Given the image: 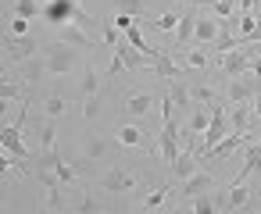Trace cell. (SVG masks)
<instances>
[{
    "label": "cell",
    "mask_w": 261,
    "mask_h": 214,
    "mask_svg": "<svg viewBox=\"0 0 261 214\" xmlns=\"http://www.w3.org/2000/svg\"><path fill=\"white\" fill-rule=\"evenodd\" d=\"M40 18L47 25H54V29H61V25H86L90 22V15L75 4V0H47Z\"/></svg>",
    "instance_id": "6da1fadb"
},
{
    "label": "cell",
    "mask_w": 261,
    "mask_h": 214,
    "mask_svg": "<svg viewBox=\"0 0 261 214\" xmlns=\"http://www.w3.org/2000/svg\"><path fill=\"white\" fill-rule=\"evenodd\" d=\"M229 104H211V121H207V129H204V139H200V146H197V157H207L225 136H229V111H225Z\"/></svg>",
    "instance_id": "7a4b0ae2"
},
{
    "label": "cell",
    "mask_w": 261,
    "mask_h": 214,
    "mask_svg": "<svg viewBox=\"0 0 261 214\" xmlns=\"http://www.w3.org/2000/svg\"><path fill=\"white\" fill-rule=\"evenodd\" d=\"M43 61H47V75H68L79 65V50H72L68 43H50L43 47Z\"/></svg>",
    "instance_id": "3957f363"
},
{
    "label": "cell",
    "mask_w": 261,
    "mask_h": 214,
    "mask_svg": "<svg viewBox=\"0 0 261 214\" xmlns=\"http://www.w3.org/2000/svg\"><path fill=\"white\" fill-rule=\"evenodd\" d=\"M254 54H257V50H250V47H236V50L222 54V72H225L229 79H240V75H247V72H250V61H254Z\"/></svg>",
    "instance_id": "277c9868"
},
{
    "label": "cell",
    "mask_w": 261,
    "mask_h": 214,
    "mask_svg": "<svg viewBox=\"0 0 261 214\" xmlns=\"http://www.w3.org/2000/svg\"><path fill=\"white\" fill-rule=\"evenodd\" d=\"M257 93H261V79H254V75L247 72V75H240V79L229 82V93H225V97H229V104H250Z\"/></svg>",
    "instance_id": "5b68a950"
},
{
    "label": "cell",
    "mask_w": 261,
    "mask_h": 214,
    "mask_svg": "<svg viewBox=\"0 0 261 214\" xmlns=\"http://www.w3.org/2000/svg\"><path fill=\"white\" fill-rule=\"evenodd\" d=\"M247 203H250V189H247L243 182H229L225 193H215L218 214H222V210H240V207H247Z\"/></svg>",
    "instance_id": "8992f818"
},
{
    "label": "cell",
    "mask_w": 261,
    "mask_h": 214,
    "mask_svg": "<svg viewBox=\"0 0 261 214\" xmlns=\"http://www.w3.org/2000/svg\"><path fill=\"white\" fill-rule=\"evenodd\" d=\"M100 186H104V193H125V189L136 186V175H133L125 164H115V168H108V171L100 175Z\"/></svg>",
    "instance_id": "52a82bcc"
},
{
    "label": "cell",
    "mask_w": 261,
    "mask_h": 214,
    "mask_svg": "<svg viewBox=\"0 0 261 214\" xmlns=\"http://www.w3.org/2000/svg\"><path fill=\"white\" fill-rule=\"evenodd\" d=\"M4 50L11 54V61H33L40 54L36 36H4Z\"/></svg>",
    "instance_id": "ba28073f"
},
{
    "label": "cell",
    "mask_w": 261,
    "mask_h": 214,
    "mask_svg": "<svg viewBox=\"0 0 261 214\" xmlns=\"http://www.w3.org/2000/svg\"><path fill=\"white\" fill-rule=\"evenodd\" d=\"M161 157H165V164H172L175 157H179V125H175V118H165L161 121Z\"/></svg>",
    "instance_id": "9c48e42d"
},
{
    "label": "cell",
    "mask_w": 261,
    "mask_h": 214,
    "mask_svg": "<svg viewBox=\"0 0 261 214\" xmlns=\"http://www.w3.org/2000/svg\"><path fill=\"white\" fill-rule=\"evenodd\" d=\"M150 65H154V75H158V79H168V82H172V79H182V68L172 61L168 50H154Z\"/></svg>",
    "instance_id": "30bf717a"
},
{
    "label": "cell",
    "mask_w": 261,
    "mask_h": 214,
    "mask_svg": "<svg viewBox=\"0 0 261 214\" xmlns=\"http://www.w3.org/2000/svg\"><path fill=\"white\" fill-rule=\"evenodd\" d=\"M168 168H172V178H175V182H186V178L197 171V164H193V150H190V146H182V150H179V157H175Z\"/></svg>",
    "instance_id": "8fae6325"
},
{
    "label": "cell",
    "mask_w": 261,
    "mask_h": 214,
    "mask_svg": "<svg viewBox=\"0 0 261 214\" xmlns=\"http://www.w3.org/2000/svg\"><path fill=\"white\" fill-rule=\"evenodd\" d=\"M150 107H154V97H150V93H133V97L125 100V114H129L133 121L147 118V114H150Z\"/></svg>",
    "instance_id": "7c38bea8"
},
{
    "label": "cell",
    "mask_w": 261,
    "mask_h": 214,
    "mask_svg": "<svg viewBox=\"0 0 261 214\" xmlns=\"http://www.w3.org/2000/svg\"><path fill=\"white\" fill-rule=\"evenodd\" d=\"M254 171H261V139L247 143V161H243V168L236 171V178H232V182H243V178H247V175H254Z\"/></svg>",
    "instance_id": "4fadbf2b"
},
{
    "label": "cell",
    "mask_w": 261,
    "mask_h": 214,
    "mask_svg": "<svg viewBox=\"0 0 261 214\" xmlns=\"http://www.w3.org/2000/svg\"><path fill=\"white\" fill-rule=\"evenodd\" d=\"M193 29H197V8L179 15V25H175V47H186L193 43Z\"/></svg>",
    "instance_id": "5bb4252c"
},
{
    "label": "cell",
    "mask_w": 261,
    "mask_h": 214,
    "mask_svg": "<svg viewBox=\"0 0 261 214\" xmlns=\"http://www.w3.org/2000/svg\"><path fill=\"white\" fill-rule=\"evenodd\" d=\"M115 61H118V65H122L125 72H133V68H140V65H147V57H143L140 50H133V47H129L125 40H122V43L115 47Z\"/></svg>",
    "instance_id": "9a60e30c"
},
{
    "label": "cell",
    "mask_w": 261,
    "mask_h": 214,
    "mask_svg": "<svg viewBox=\"0 0 261 214\" xmlns=\"http://www.w3.org/2000/svg\"><path fill=\"white\" fill-rule=\"evenodd\" d=\"M250 121H254L250 104H229V125H232V132H250Z\"/></svg>",
    "instance_id": "2e32d148"
},
{
    "label": "cell",
    "mask_w": 261,
    "mask_h": 214,
    "mask_svg": "<svg viewBox=\"0 0 261 214\" xmlns=\"http://www.w3.org/2000/svg\"><path fill=\"white\" fill-rule=\"evenodd\" d=\"M215 40H218V22H215V18H207V11H204V18H197L193 43H215Z\"/></svg>",
    "instance_id": "e0dca14e"
},
{
    "label": "cell",
    "mask_w": 261,
    "mask_h": 214,
    "mask_svg": "<svg viewBox=\"0 0 261 214\" xmlns=\"http://www.w3.org/2000/svg\"><path fill=\"white\" fill-rule=\"evenodd\" d=\"M58 43H68V47H93L90 36H86L79 25H61V29H58Z\"/></svg>",
    "instance_id": "ac0fdd59"
},
{
    "label": "cell",
    "mask_w": 261,
    "mask_h": 214,
    "mask_svg": "<svg viewBox=\"0 0 261 214\" xmlns=\"http://www.w3.org/2000/svg\"><path fill=\"white\" fill-rule=\"evenodd\" d=\"M43 75H47V61H43V50H40L33 61H25V75H22V82H25V86H36V82H43Z\"/></svg>",
    "instance_id": "d6986e66"
},
{
    "label": "cell",
    "mask_w": 261,
    "mask_h": 214,
    "mask_svg": "<svg viewBox=\"0 0 261 214\" xmlns=\"http://www.w3.org/2000/svg\"><path fill=\"white\" fill-rule=\"evenodd\" d=\"M207 189H211V175H207V171H193V175L182 182V196H190V200H193L197 193H207Z\"/></svg>",
    "instance_id": "ffe728a7"
},
{
    "label": "cell",
    "mask_w": 261,
    "mask_h": 214,
    "mask_svg": "<svg viewBox=\"0 0 261 214\" xmlns=\"http://www.w3.org/2000/svg\"><path fill=\"white\" fill-rule=\"evenodd\" d=\"M207 121H211V107H207V104H200V107H193V111H190V121H186L182 129H190L193 136H200V132L207 129Z\"/></svg>",
    "instance_id": "44dd1931"
},
{
    "label": "cell",
    "mask_w": 261,
    "mask_h": 214,
    "mask_svg": "<svg viewBox=\"0 0 261 214\" xmlns=\"http://www.w3.org/2000/svg\"><path fill=\"white\" fill-rule=\"evenodd\" d=\"M65 107H68V100H65L61 93H50V97L43 100V111H47V118H50V121L65 118Z\"/></svg>",
    "instance_id": "7402d4cb"
},
{
    "label": "cell",
    "mask_w": 261,
    "mask_h": 214,
    "mask_svg": "<svg viewBox=\"0 0 261 214\" xmlns=\"http://www.w3.org/2000/svg\"><path fill=\"white\" fill-rule=\"evenodd\" d=\"M118 143H122V146H147V136H143L136 125H122V129H118Z\"/></svg>",
    "instance_id": "603a6c76"
},
{
    "label": "cell",
    "mask_w": 261,
    "mask_h": 214,
    "mask_svg": "<svg viewBox=\"0 0 261 214\" xmlns=\"http://www.w3.org/2000/svg\"><path fill=\"white\" fill-rule=\"evenodd\" d=\"M204 11H211L218 18H236L240 15L236 11V0H211V4H204Z\"/></svg>",
    "instance_id": "cb8c5ba5"
},
{
    "label": "cell",
    "mask_w": 261,
    "mask_h": 214,
    "mask_svg": "<svg viewBox=\"0 0 261 214\" xmlns=\"http://www.w3.org/2000/svg\"><path fill=\"white\" fill-rule=\"evenodd\" d=\"M115 11H118V15H125V18H140V15L147 11V0H118Z\"/></svg>",
    "instance_id": "d4e9b609"
},
{
    "label": "cell",
    "mask_w": 261,
    "mask_h": 214,
    "mask_svg": "<svg viewBox=\"0 0 261 214\" xmlns=\"http://www.w3.org/2000/svg\"><path fill=\"white\" fill-rule=\"evenodd\" d=\"M47 210H50V214H61V210H65V193H61V182L47 186Z\"/></svg>",
    "instance_id": "484cf974"
},
{
    "label": "cell",
    "mask_w": 261,
    "mask_h": 214,
    "mask_svg": "<svg viewBox=\"0 0 261 214\" xmlns=\"http://www.w3.org/2000/svg\"><path fill=\"white\" fill-rule=\"evenodd\" d=\"M75 214H104V203H100L97 196H90V193H83V196L75 200Z\"/></svg>",
    "instance_id": "4316f807"
},
{
    "label": "cell",
    "mask_w": 261,
    "mask_h": 214,
    "mask_svg": "<svg viewBox=\"0 0 261 214\" xmlns=\"http://www.w3.org/2000/svg\"><path fill=\"white\" fill-rule=\"evenodd\" d=\"M193 214H218V207H215V193H211V189L193 196Z\"/></svg>",
    "instance_id": "83f0119b"
},
{
    "label": "cell",
    "mask_w": 261,
    "mask_h": 214,
    "mask_svg": "<svg viewBox=\"0 0 261 214\" xmlns=\"http://www.w3.org/2000/svg\"><path fill=\"white\" fill-rule=\"evenodd\" d=\"M108 154V139L104 136H90L86 139V161H100Z\"/></svg>",
    "instance_id": "f1b7e54d"
},
{
    "label": "cell",
    "mask_w": 261,
    "mask_h": 214,
    "mask_svg": "<svg viewBox=\"0 0 261 214\" xmlns=\"http://www.w3.org/2000/svg\"><path fill=\"white\" fill-rule=\"evenodd\" d=\"M40 4H36V0H15V15L18 18H25V22H33V18H40Z\"/></svg>",
    "instance_id": "f546056e"
},
{
    "label": "cell",
    "mask_w": 261,
    "mask_h": 214,
    "mask_svg": "<svg viewBox=\"0 0 261 214\" xmlns=\"http://www.w3.org/2000/svg\"><path fill=\"white\" fill-rule=\"evenodd\" d=\"M168 97H172V104H175V111H179V107H190V100H193V97H190V89L182 86V79H175V86L168 89Z\"/></svg>",
    "instance_id": "4dcf8cb0"
},
{
    "label": "cell",
    "mask_w": 261,
    "mask_h": 214,
    "mask_svg": "<svg viewBox=\"0 0 261 214\" xmlns=\"http://www.w3.org/2000/svg\"><path fill=\"white\" fill-rule=\"evenodd\" d=\"M40 143H43V150H54L58 146V132H54V121L50 118L40 121Z\"/></svg>",
    "instance_id": "1f68e13d"
},
{
    "label": "cell",
    "mask_w": 261,
    "mask_h": 214,
    "mask_svg": "<svg viewBox=\"0 0 261 214\" xmlns=\"http://www.w3.org/2000/svg\"><path fill=\"white\" fill-rule=\"evenodd\" d=\"M100 36H104V47H111V50L122 43V36H118V25H115V22H100Z\"/></svg>",
    "instance_id": "d6a6232c"
},
{
    "label": "cell",
    "mask_w": 261,
    "mask_h": 214,
    "mask_svg": "<svg viewBox=\"0 0 261 214\" xmlns=\"http://www.w3.org/2000/svg\"><path fill=\"white\" fill-rule=\"evenodd\" d=\"M100 79H104V75H97V72L90 68L86 79H83V97H97V93H100Z\"/></svg>",
    "instance_id": "836d02e7"
},
{
    "label": "cell",
    "mask_w": 261,
    "mask_h": 214,
    "mask_svg": "<svg viewBox=\"0 0 261 214\" xmlns=\"http://www.w3.org/2000/svg\"><path fill=\"white\" fill-rule=\"evenodd\" d=\"M150 25H154V29H161V33H175V25H179V15H158Z\"/></svg>",
    "instance_id": "e575fe53"
},
{
    "label": "cell",
    "mask_w": 261,
    "mask_h": 214,
    "mask_svg": "<svg viewBox=\"0 0 261 214\" xmlns=\"http://www.w3.org/2000/svg\"><path fill=\"white\" fill-rule=\"evenodd\" d=\"M211 61V50H190L186 54V68H204Z\"/></svg>",
    "instance_id": "d590c367"
},
{
    "label": "cell",
    "mask_w": 261,
    "mask_h": 214,
    "mask_svg": "<svg viewBox=\"0 0 261 214\" xmlns=\"http://www.w3.org/2000/svg\"><path fill=\"white\" fill-rule=\"evenodd\" d=\"M8 36H33V33H29V22L15 15V18H11V25H8Z\"/></svg>",
    "instance_id": "8d00e7d4"
},
{
    "label": "cell",
    "mask_w": 261,
    "mask_h": 214,
    "mask_svg": "<svg viewBox=\"0 0 261 214\" xmlns=\"http://www.w3.org/2000/svg\"><path fill=\"white\" fill-rule=\"evenodd\" d=\"M190 97H193L197 104H207V107L215 104V89H207V86H197V89H190Z\"/></svg>",
    "instance_id": "74e56055"
},
{
    "label": "cell",
    "mask_w": 261,
    "mask_h": 214,
    "mask_svg": "<svg viewBox=\"0 0 261 214\" xmlns=\"http://www.w3.org/2000/svg\"><path fill=\"white\" fill-rule=\"evenodd\" d=\"M83 114H86V121H93V118L100 114V93H97V97H86V104H83Z\"/></svg>",
    "instance_id": "f35d334b"
},
{
    "label": "cell",
    "mask_w": 261,
    "mask_h": 214,
    "mask_svg": "<svg viewBox=\"0 0 261 214\" xmlns=\"http://www.w3.org/2000/svg\"><path fill=\"white\" fill-rule=\"evenodd\" d=\"M165 196H168V189H165V186H158V189H150V193H147V203H143V207H147V210H150V207H161V203H165Z\"/></svg>",
    "instance_id": "ab89813d"
},
{
    "label": "cell",
    "mask_w": 261,
    "mask_h": 214,
    "mask_svg": "<svg viewBox=\"0 0 261 214\" xmlns=\"http://www.w3.org/2000/svg\"><path fill=\"white\" fill-rule=\"evenodd\" d=\"M250 75L261 79V47H257V54H254V61H250Z\"/></svg>",
    "instance_id": "60d3db41"
},
{
    "label": "cell",
    "mask_w": 261,
    "mask_h": 214,
    "mask_svg": "<svg viewBox=\"0 0 261 214\" xmlns=\"http://www.w3.org/2000/svg\"><path fill=\"white\" fill-rule=\"evenodd\" d=\"M250 114H254V121L261 125V93H257V97L250 100Z\"/></svg>",
    "instance_id": "b9f144b4"
},
{
    "label": "cell",
    "mask_w": 261,
    "mask_h": 214,
    "mask_svg": "<svg viewBox=\"0 0 261 214\" xmlns=\"http://www.w3.org/2000/svg\"><path fill=\"white\" fill-rule=\"evenodd\" d=\"M115 25L125 33V29H133V25H136V18H125V15H118V18H115Z\"/></svg>",
    "instance_id": "7bdbcfd3"
},
{
    "label": "cell",
    "mask_w": 261,
    "mask_h": 214,
    "mask_svg": "<svg viewBox=\"0 0 261 214\" xmlns=\"http://www.w3.org/2000/svg\"><path fill=\"white\" fill-rule=\"evenodd\" d=\"M247 43H261V22H257V29L250 33V40H247Z\"/></svg>",
    "instance_id": "ee69618b"
},
{
    "label": "cell",
    "mask_w": 261,
    "mask_h": 214,
    "mask_svg": "<svg viewBox=\"0 0 261 214\" xmlns=\"http://www.w3.org/2000/svg\"><path fill=\"white\" fill-rule=\"evenodd\" d=\"M4 111H8V97L0 93V121H4Z\"/></svg>",
    "instance_id": "f6af8a7d"
},
{
    "label": "cell",
    "mask_w": 261,
    "mask_h": 214,
    "mask_svg": "<svg viewBox=\"0 0 261 214\" xmlns=\"http://www.w3.org/2000/svg\"><path fill=\"white\" fill-rule=\"evenodd\" d=\"M0 214H4V210H0Z\"/></svg>",
    "instance_id": "bcb514c9"
},
{
    "label": "cell",
    "mask_w": 261,
    "mask_h": 214,
    "mask_svg": "<svg viewBox=\"0 0 261 214\" xmlns=\"http://www.w3.org/2000/svg\"><path fill=\"white\" fill-rule=\"evenodd\" d=\"M257 214H261V210H257Z\"/></svg>",
    "instance_id": "7dc6e473"
}]
</instances>
